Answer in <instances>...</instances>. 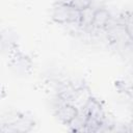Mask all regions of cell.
I'll return each mask as SVG.
<instances>
[{
  "mask_svg": "<svg viewBox=\"0 0 133 133\" xmlns=\"http://www.w3.org/2000/svg\"><path fill=\"white\" fill-rule=\"evenodd\" d=\"M58 98V102L55 104V115L63 125H71V123L79 115V108L72 102L64 101Z\"/></svg>",
  "mask_w": 133,
  "mask_h": 133,
  "instance_id": "7a4b0ae2",
  "label": "cell"
},
{
  "mask_svg": "<svg viewBox=\"0 0 133 133\" xmlns=\"http://www.w3.org/2000/svg\"><path fill=\"white\" fill-rule=\"evenodd\" d=\"M72 4L80 10H84L88 7H91L92 0H73Z\"/></svg>",
  "mask_w": 133,
  "mask_h": 133,
  "instance_id": "277c9868",
  "label": "cell"
},
{
  "mask_svg": "<svg viewBox=\"0 0 133 133\" xmlns=\"http://www.w3.org/2000/svg\"><path fill=\"white\" fill-rule=\"evenodd\" d=\"M112 21L110 12L104 7H97L94 11L91 28L96 30H106Z\"/></svg>",
  "mask_w": 133,
  "mask_h": 133,
  "instance_id": "3957f363",
  "label": "cell"
},
{
  "mask_svg": "<svg viewBox=\"0 0 133 133\" xmlns=\"http://www.w3.org/2000/svg\"><path fill=\"white\" fill-rule=\"evenodd\" d=\"M82 10L75 7L72 3L58 0L52 7V20L58 24H81Z\"/></svg>",
  "mask_w": 133,
  "mask_h": 133,
  "instance_id": "6da1fadb",
  "label": "cell"
}]
</instances>
